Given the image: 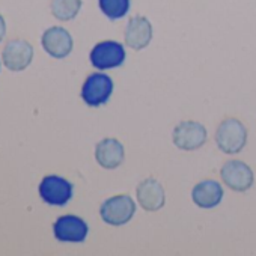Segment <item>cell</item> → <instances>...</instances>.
<instances>
[{
    "label": "cell",
    "instance_id": "cell-15",
    "mask_svg": "<svg viewBox=\"0 0 256 256\" xmlns=\"http://www.w3.org/2000/svg\"><path fill=\"white\" fill-rule=\"evenodd\" d=\"M82 8V0H52L50 11L54 18L70 22L77 17Z\"/></svg>",
    "mask_w": 256,
    "mask_h": 256
},
{
    "label": "cell",
    "instance_id": "cell-6",
    "mask_svg": "<svg viewBox=\"0 0 256 256\" xmlns=\"http://www.w3.org/2000/svg\"><path fill=\"white\" fill-rule=\"evenodd\" d=\"M90 64L98 70L118 68L125 60V48L116 41L98 42L90 52Z\"/></svg>",
    "mask_w": 256,
    "mask_h": 256
},
{
    "label": "cell",
    "instance_id": "cell-17",
    "mask_svg": "<svg viewBox=\"0 0 256 256\" xmlns=\"http://www.w3.org/2000/svg\"><path fill=\"white\" fill-rule=\"evenodd\" d=\"M5 34H6V23H5V18L4 16L0 14V42L5 38Z\"/></svg>",
    "mask_w": 256,
    "mask_h": 256
},
{
    "label": "cell",
    "instance_id": "cell-9",
    "mask_svg": "<svg viewBox=\"0 0 256 256\" xmlns=\"http://www.w3.org/2000/svg\"><path fill=\"white\" fill-rule=\"evenodd\" d=\"M53 234L62 242H82L89 234L88 223L77 216H62L53 224Z\"/></svg>",
    "mask_w": 256,
    "mask_h": 256
},
{
    "label": "cell",
    "instance_id": "cell-11",
    "mask_svg": "<svg viewBox=\"0 0 256 256\" xmlns=\"http://www.w3.org/2000/svg\"><path fill=\"white\" fill-rule=\"evenodd\" d=\"M152 40V26L146 17H133L125 28V44L133 50L148 47Z\"/></svg>",
    "mask_w": 256,
    "mask_h": 256
},
{
    "label": "cell",
    "instance_id": "cell-2",
    "mask_svg": "<svg viewBox=\"0 0 256 256\" xmlns=\"http://www.w3.org/2000/svg\"><path fill=\"white\" fill-rule=\"evenodd\" d=\"M136 212V204L128 194H118L107 199L101 208V218L110 226H122L128 223Z\"/></svg>",
    "mask_w": 256,
    "mask_h": 256
},
{
    "label": "cell",
    "instance_id": "cell-8",
    "mask_svg": "<svg viewBox=\"0 0 256 256\" xmlns=\"http://www.w3.org/2000/svg\"><path fill=\"white\" fill-rule=\"evenodd\" d=\"M34 60V47L24 40H14L8 42L2 53L4 65L14 72L24 71Z\"/></svg>",
    "mask_w": 256,
    "mask_h": 256
},
{
    "label": "cell",
    "instance_id": "cell-13",
    "mask_svg": "<svg viewBox=\"0 0 256 256\" xmlns=\"http://www.w3.org/2000/svg\"><path fill=\"white\" fill-rule=\"evenodd\" d=\"M125 157L124 146L119 140L107 138L102 139L95 148V158L104 169H116L122 164Z\"/></svg>",
    "mask_w": 256,
    "mask_h": 256
},
{
    "label": "cell",
    "instance_id": "cell-7",
    "mask_svg": "<svg viewBox=\"0 0 256 256\" xmlns=\"http://www.w3.org/2000/svg\"><path fill=\"white\" fill-rule=\"evenodd\" d=\"M41 46L48 56L54 59H64L72 52L74 41L66 29L53 26L42 34Z\"/></svg>",
    "mask_w": 256,
    "mask_h": 256
},
{
    "label": "cell",
    "instance_id": "cell-1",
    "mask_svg": "<svg viewBox=\"0 0 256 256\" xmlns=\"http://www.w3.org/2000/svg\"><path fill=\"white\" fill-rule=\"evenodd\" d=\"M247 140V130L241 120L235 118H226L217 128L216 142L224 154L240 152Z\"/></svg>",
    "mask_w": 256,
    "mask_h": 256
},
{
    "label": "cell",
    "instance_id": "cell-4",
    "mask_svg": "<svg viewBox=\"0 0 256 256\" xmlns=\"http://www.w3.org/2000/svg\"><path fill=\"white\" fill-rule=\"evenodd\" d=\"M113 92V82L107 74L94 72L90 74L82 88V98L89 107H98L107 102Z\"/></svg>",
    "mask_w": 256,
    "mask_h": 256
},
{
    "label": "cell",
    "instance_id": "cell-16",
    "mask_svg": "<svg viewBox=\"0 0 256 256\" xmlns=\"http://www.w3.org/2000/svg\"><path fill=\"white\" fill-rule=\"evenodd\" d=\"M101 12L110 20H119L130 10V0H98Z\"/></svg>",
    "mask_w": 256,
    "mask_h": 256
},
{
    "label": "cell",
    "instance_id": "cell-5",
    "mask_svg": "<svg viewBox=\"0 0 256 256\" xmlns=\"http://www.w3.org/2000/svg\"><path fill=\"white\" fill-rule=\"evenodd\" d=\"M174 144L184 151L199 150L206 140L205 126L194 120H184L178 124L174 130Z\"/></svg>",
    "mask_w": 256,
    "mask_h": 256
},
{
    "label": "cell",
    "instance_id": "cell-14",
    "mask_svg": "<svg viewBox=\"0 0 256 256\" xmlns=\"http://www.w3.org/2000/svg\"><path fill=\"white\" fill-rule=\"evenodd\" d=\"M193 202L200 208H214L222 202L223 188L217 181L206 180L199 182L192 192Z\"/></svg>",
    "mask_w": 256,
    "mask_h": 256
},
{
    "label": "cell",
    "instance_id": "cell-12",
    "mask_svg": "<svg viewBox=\"0 0 256 256\" xmlns=\"http://www.w3.org/2000/svg\"><path fill=\"white\" fill-rule=\"evenodd\" d=\"M138 200L146 211H158L166 202L162 184L154 178H146L138 186Z\"/></svg>",
    "mask_w": 256,
    "mask_h": 256
},
{
    "label": "cell",
    "instance_id": "cell-10",
    "mask_svg": "<svg viewBox=\"0 0 256 256\" xmlns=\"http://www.w3.org/2000/svg\"><path fill=\"white\" fill-rule=\"evenodd\" d=\"M220 175L223 182L235 192H247L253 184L252 169L240 160L226 162L220 170Z\"/></svg>",
    "mask_w": 256,
    "mask_h": 256
},
{
    "label": "cell",
    "instance_id": "cell-3",
    "mask_svg": "<svg viewBox=\"0 0 256 256\" xmlns=\"http://www.w3.org/2000/svg\"><path fill=\"white\" fill-rule=\"evenodd\" d=\"M38 192L46 204L53 206H64L72 198V184L59 175H47L40 182Z\"/></svg>",
    "mask_w": 256,
    "mask_h": 256
}]
</instances>
